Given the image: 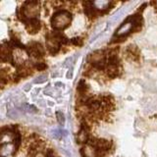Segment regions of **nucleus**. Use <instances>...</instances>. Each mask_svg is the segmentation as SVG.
Masks as SVG:
<instances>
[{"label":"nucleus","instance_id":"nucleus-1","mask_svg":"<svg viewBox=\"0 0 157 157\" xmlns=\"http://www.w3.org/2000/svg\"><path fill=\"white\" fill-rule=\"evenodd\" d=\"M72 22V14L67 10H60L53 15L51 19L52 27L56 29V32L63 31L67 29Z\"/></svg>","mask_w":157,"mask_h":157},{"label":"nucleus","instance_id":"nucleus-2","mask_svg":"<svg viewBox=\"0 0 157 157\" xmlns=\"http://www.w3.org/2000/svg\"><path fill=\"white\" fill-rule=\"evenodd\" d=\"M39 14V3L36 1H29L23 5L22 9V17H24L23 21L26 22L29 19H36Z\"/></svg>","mask_w":157,"mask_h":157},{"label":"nucleus","instance_id":"nucleus-3","mask_svg":"<svg viewBox=\"0 0 157 157\" xmlns=\"http://www.w3.org/2000/svg\"><path fill=\"white\" fill-rule=\"evenodd\" d=\"M26 50L29 56L34 58H41L44 55V49L41 44L38 42H31L26 47Z\"/></svg>","mask_w":157,"mask_h":157},{"label":"nucleus","instance_id":"nucleus-4","mask_svg":"<svg viewBox=\"0 0 157 157\" xmlns=\"http://www.w3.org/2000/svg\"><path fill=\"white\" fill-rule=\"evenodd\" d=\"M83 5V9H85V13L86 16L90 18V19H92V18H95L97 17L98 15H99V10L96 9L94 7V5H93L92 2H90V1H86V2H83L82 3Z\"/></svg>","mask_w":157,"mask_h":157},{"label":"nucleus","instance_id":"nucleus-5","mask_svg":"<svg viewBox=\"0 0 157 157\" xmlns=\"http://www.w3.org/2000/svg\"><path fill=\"white\" fill-rule=\"evenodd\" d=\"M26 29L29 33H36V32L40 29V22L38 20L36 19H29L27 20L26 22Z\"/></svg>","mask_w":157,"mask_h":157},{"label":"nucleus","instance_id":"nucleus-6","mask_svg":"<svg viewBox=\"0 0 157 157\" xmlns=\"http://www.w3.org/2000/svg\"><path fill=\"white\" fill-rule=\"evenodd\" d=\"M127 53L129 55L132 61H139L140 60V50L136 45H129L127 48Z\"/></svg>","mask_w":157,"mask_h":157},{"label":"nucleus","instance_id":"nucleus-7","mask_svg":"<svg viewBox=\"0 0 157 157\" xmlns=\"http://www.w3.org/2000/svg\"><path fill=\"white\" fill-rule=\"evenodd\" d=\"M88 90V86L87 83L86 82L85 80H82L78 82V91L80 93V95H86V92Z\"/></svg>","mask_w":157,"mask_h":157},{"label":"nucleus","instance_id":"nucleus-8","mask_svg":"<svg viewBox=\"0 0 157 157\" xmlns=\"http://www.w3.org/2000/svg\"><path fill=\"white\" fill-rule=\"evenodd\" d=\"M14 144H15V151H17L19 149L20 145L22 144V136L20 135V132H17L14 134Z\"/></svg>","mask_w":157,"mask_h":157},{"label":"nucleus","instance_id":"nucleus-9","mask_svg":"<svg viewBox=\"0 0 157 157\" xmlns=\"http://www.w3.org/2000/svg\"><path fill=\"white\" fill-rule=\"evenodd\" d=\"M71 42L74 44V45H77V46H81L82 45V38L81 37H75V38H73Z\"/></svg>","mask_w":157,"mask_h":157},{"label":"nucleus","instance_id":"nucleus-10","mask_svg":"<svg viewBox=\"0 0 157 157\" xmlns=\"http://www.w3.org/2000/svg\"><path fill=\"white\" fill-rule=\"evenodd\" d=\"M36 68L37 69L38 71H43V70H45L46 69V65L44 63H36Z\"/></svg>","mask_w":157,"mask_h":157},{"label":"nucleus","instance_id":"nucleus-11","mask_svg":"<svg viewBox=\"0 0 157 157\" xmlns=\"http://www.w3.org/2000/svg\"><path fill=\"white\" fill-rule=\"evenodd\" d=\"M57 117H58L59 123H60V124H63V123H64V115L62 114L61 112H58L57 113Z\"/></svg>","mask_w":157,"mask_h":157}]
</instances>
